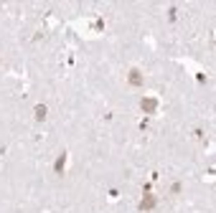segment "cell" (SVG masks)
Segmentation results:
<instances>
[{
	"label": "cell",
	"mask_w": 216,
	"mask_h": 213,
	"mask_svg": "<svg viewBox=\"0 0 216 213\" xmlns=\"http://www.w3.org/2000/svg\"><path fill=\"white\" fill-rule=\"evenodd\" d=\"M36 117H38V119H43V117H46V107H36Z\"/></svg>",
	"instance_id": "obj_1"
}]
</instances>
